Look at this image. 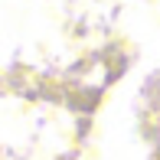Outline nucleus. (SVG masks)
<instances>
[{
  "instance_id": "obj_1",
  "label": "nucleus",
  "mask_w": 160,
  "mask_h": 160,
  "mask_svg": "<svg viewBox=\"0 0 160 160\" xmlns=\"http://www.w3.org/2000/svg\"><path fill=\"white\" fill-rule=\"evenodd\" d=\"M82 121L46 98L0 92V160H75Z\"/></svg>"
}]
</instances>
